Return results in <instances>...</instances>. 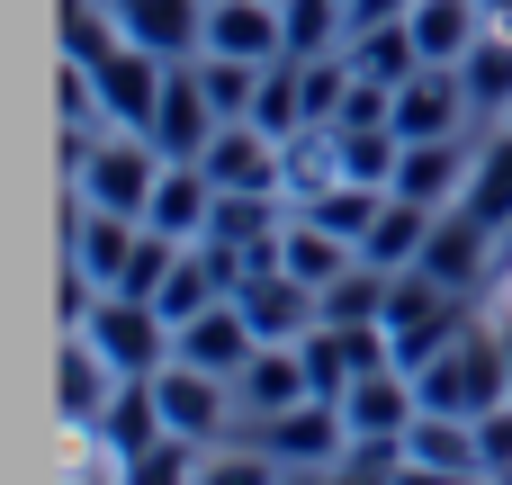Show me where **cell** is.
Masks as SVG:
<instances>
[{
	"label": "cell",
	"instance_id": "1",
	"mask_svg": "<svg viewBox=\"0 0 512 485\" xmlns=\"http://www.w3.org/2000/svg\"><path fill=\"white\" fill-rule=\"evenodd\" d=\"M423 405L432 414H486L512 396V369H504V324H459L423 369H414Z\"/></svg>",
	"mask_w": 512,
	"mask_h": 485
},
{
	"label": "cell",
	"instance_id": "2",
	"mask_svg": "<svg viewBox=\"0 0 512 485\" xmlns=\"http://www.w3.org/2000/svg\"><path fill=\"white\" fill-rule=\"evenodd\" d=\"M72 189H81L90 207H108V216H144L153 189H162V144L135 135V126H117V135L90 144V162L72 171Z\"/></svg>",
	"mask_w": 512,
	"mask_h": 485
},
{
	"label": "cell",
	"instance_id": "3",
	"mask_svg": "<svg viewBox=\"0 0 512 485\" xmlns=\"http://www.w3.org/2000/svg\"><path fill=\"white\" fill-rule=\"evenodd\" d=\"M153 396H162V423L180 432V441H198V450H216L225 432H234V378H216V369H189V360H171L162 378H153Z\"/></svg>",
	"mask_w": 512,
	"mask_h": 485
},
{
	"label": "cell",
	"instance_id": "4",
	"mask_svg": "<svg viewBox=\"0 0 512 485\" xmlns=\"http://www.w3.org/2000/svg\"><path fill=\"white\" fill-rule=\"evenodd\" d=\"M252 441H261L279 468H342L351 423H342V405H333V396H306V405H288V414L252 423Z\"/></svg>",
	"mask_w": 512,
	"mask_h": 485
},
{
	"label": "cell",
	"instance_id": "5",
	"mask_svg": "<svg viewBox=\"0 0 512 485\" xmlns=\"http://www.w3.org/2000/svg\"><path fill=\"white\" fill-rule=\"evenodd\" d=\"M162 81H171V63L162 54H144L135 36L117 45V54H99L90 63V90H99V108H108V126H153V108H162Z\"/></svg>",
	"mask_w": 512,
	"mask_h": 485
},
{
	"label": "cell",
	"instance_id": "6",
	"mask_svg": "<svg viewBox=\"0 0 512 485\" xmlns=\"http://www.w3.org/2000/svg\"><path fill=\"white\" fill-rule=\"evenodd\" d=\"M468 81L459 63H423L414 81H396V135L405 144H432V135H468Z\"/></svg>",
	"mask_w": 512,
	"mask_h": 485
},
{
	"label": "cell",
	"instance_id": "7",
	"mask_svg": "<svg viewBox=\"0 0 512 485\" xmlns=\"http://www.w3.org/2000/svg\"><path fill=\"white\" fill-rule=\"evenodd\" d=\"M216 99H207V81H198V63H171V81H162V108H153V144H162V162H198L207 144H216Z\"/></svg>",
	"mask_w": 512,
	"mask_h": 485
},
{
	"label": "cell",
	"instance_id": "8",
	"mask_svg": "<svg viewBox=\"0 0 512 485\" xmlns=\"http://www.w3.org/2000/svg\"><path fill=\"white\" fill-rule=\"evenodd\" d=\"M414 414H423L414 369H369V378H351V396H342L351 441H405V432H414Z\"/></svg>",
	"mask_w": 512,
	"mask_h": 485
},
{
	"label": "cell",
	"instance_id": "9",
	"mask_svg": "<svg viewBox=\"0 0 512 485\" xmlns=\"http://www.w3.org/2000/svg\"><path fill=\"white\" fill-rule=\"evenodd\" d=\"M117 9V27L144 45V54H162V63H198L207 54V0H108Z\"/></svg>",
	"mask_w": 512,
	"mask_h": 485
},
{
	"label": "cell",
	"instance_id": "10",
	"mask_svg": "<svg viewBox=\"0 0 512 485\" xmlns=\"http://www.w3.org/2000/svg\"><path fill=\"white\" fill-rule=\"evenodd\" d=\"M252 351H261V333H252V315H243L234 297H216L207 315H189V324H180V360H189V369L243 378V369H252Z\"/></svg>",
	"mask_w": 512,
	"mask_h": 485
},
{
	"label": "cell",
	"instance_id": "11",
	"mask_svg": "<svg viewBox=\"0 0 512 485\" xmlns=\"http://www.w3.org/2000/svg\"><path fill=\"white\" fill-rule=\"evenodd\" d=\"M306 396H315V378H306V351H297V342H261L252 369L234 378L243 423H270V414H288V405H306Z\"/></svg>",
	"mask_w": 512,
	"mask_h": 485
},
{
	"label": "cell",
	"instance_id": "12",
	"mask_svg": "<svg viewBox=\"0 0 512 485\" xmlns=\"http://www.w3.org/2000/svg\"><path fill=\"white\" fill-rule=\"evenodd\" d=\"M198 162H207V180H216V189H279V135H270V126H252V117H225V126H216V144H207Z\"/></svg>",
	"mask_w": 512,
	"mask_h": 485
},
{
	"label": "cell",
	"instance_id": "13",
	"mask_svg": "<svg viewBox=\"0 0 512 485\" xmlns=\"http://www.w3.org/2000/svg\"><path fill=\"white\" fill-rule=\"evenodd\" d=\"M207 54H243V63L288 54V9L279 0H207Z\"/></svg>",
	"mask_w": 512,
	"mask_h": 485
},
{
	"label": "cell",
	"instance_id": "14",
	"mask_svg": "<svg viewBox=\"0 0 512 485\" xmlns=\"http://www.w3.org/2000/svg\"><path fill=\"white\" fill-rule=\"evenodd\" d=\"M468 144L459 135H432V144H405V162H396V198H414V207H459V189H468Z\"/></svg>",
	"mask_w": 512,
	"mask_h": 485
},
{
	"label": "cell",
	"instance_id": "15",
	"mask_svg": "<svg viewBox=\"0 0 512 485\" xmlns=\"http://www.w3.org/2000/svg\"><path fill=\"white\" fill-rule=\"evenodd\" d=\"M270 261H279L288 279H306V288L324 297V288H333V279H342V270L360 261V243H342L333 225H315V216H297V207H288V225H279V243H270Z\"/></svg>",
	"mask_w": 512,
	"mask_h": 485
},
{
	"label": "cell",
	"instance_id": "16",
	"mask_svg": "<svg viewBox=\"0 0 512 485\" xmlns=\"http://www.w3.org/2000/svg\"><path fill=\"white\" fill-rule=\"evenodd\" d=\"M207 216H216V180H207V162H162V189H153L144 225H162L171 243H198Z\"/></svg>",
	"mask_w": 512,
	"mask_h": 485
},
{
	"label": "cell",
	"instance_id": "17",
	"mask_svg": "<svg viewBox=\"0 0 512 485\" xmlns=\"http://www.w3.org/2000/svg\"><path fill=\"white\" fill-rule=\"evenodd\" d=\"M432 216H441V207H414V198H396V189H387L378 225L360 234V261H378V270H414V261H423V243H432Z\"/></svg>",
	"mask_w": 512,
	"mask_h": 485
},
{
	"label": "cell",
	"instance_id": "18",
	"mask_svg": "<svg viewBox=\"0 0 512 485\" xmlns=\"http://www.w3.org/2000/svg\"><path fill=\"white\" fill-rule=\"evenodd\" d=\"M99 441H108V459H135V450H153L171 423H162V396H153V378H126L117 396H108V414L90 423Z\"/></svg>",
	"mask_w": 512,
	"mask_h": 485
},
{
	"label": "cell",
	"instance_id": "19",
	"mask_svg": "<svg viewBox=\"0 0 512 485\" xmlns=\"http://www.w3.org/2000/svg\"><path fill=\"white\" fill-rule=\"evenodd\" d=\"M405 459L414 468H459V477H486V459H477V414H414V432H405Z\"/></svg>",
	"mask_w": 512,
	"mask_h": 485
},
{
	"label": "cell",
	"instance_id": "20",
	"mask_svg": "<svg viewBox=\"0 0 512 485\" xmlns=\"http://www.w3.org/2000/svg\"><path fill=\"white\" fill-rule=\"evenodd\" d=\"M405 27H414L423 63H468V45L486 36V9H477V0H414Z\"/></svg>",
	"mask_w": 512,
	"mask_h": 485
},
{
	"label": "cell",
	"instance_id": "21",
	"mask_svg": "<svg viewBox=\"0 0 512 485\" xmlns=\"http://www.w3.org/2000/svg\"><path fill=\"white\" fill-rule=\"evenodd\" d=\"M342 54H351V72H360V81H387V90L423 72V45H414V27H405V18L351 27V45H342Z\"/></svg>",
	"mask_w": 512,
	"mask_h": 485
},
{
	"label": "cell",
	"instance_id": "22",
	"mask_svg": "<svg viewBox=\"0 0 512 485\" xmlns=\"http://www.w3.org/2000/svg\"><path fill=\"white\" fill-rule=\"evenodd\" d=\"M459 81H468V108L477 117H512V27H486L477 45H468V63H459Z\"/></svg>",
	"mask_w": 512,
	"mask_h": 485
},
{
	"label": "cell",
	"instance_id": "23",
	"mask_svg": "<svg viewBox=\"0 0 512 485\" xmlns=\"http://www.w3.org/2000/svg\"><path fill=\"white\" fill-rule=\"evenodd\" d=\"M459 207H477L495 234H512V126H495L486 144H477V162H468V189H459Z\"/></svg>",
	"mask_w": 512,
	"mask_h": 485
},
{
	"label": "cell",
	"instance_id": "24",
	"mask_svg": "<svg viewBox=\"0 0 512 485\" xmlns=\"http://www.w3.org/2000/svg\"><path fill=\"white\" fill-rule=\"evenodd\" d=\"M117 387H126V378H117V369H108V351H99V342H81V333H72V351H63V423H99V414H108V396H117Z\"/></svg>",
	"mask_w": 512,
	"mask_h": 485
},
{
	"label": "cell",
	"instance_id": "25",
	"mask_svg": "<svg viewBox=\"0 0 512 485\" xmlns=\"http://www.w3.org/2000/svg\"><path fill=\"white\" fill-rule=\"evenodd\" d=\"M378 207H387V189H369V180H333V189H315L297 216H315V225H333L342 243H360V234L378 225Z\"/></svg>",
	"mask_w": 512,
	"mask_h": 485
},
{
	"label": "cell",
	"instance_id": "26",
	"mask_svg": "<svg viewBox=\"0 0 512 485\" xmlns=\"http://www.w3.org/2000/svg\"><path fill=\"white\" fill-rule=\"evenodd\" d=\"M387 288H396V270L351 261V270L324 288V324H378V315H387Z\"/></svg>",
	"mask_w": 512,
	"mask_h": 485
},
{
	"label": "cell",
	"instance_id": "27",
	"mask_svg": "<svg viewBox=\"0 0 512 485\" xmlns=\"http://www.w3.org/2000/svg\"><path fill=\"white\" fill-rule=\"evenodd\" d=\"M198 441H180V432H162L153 450H135V459H117V485H198Z\"/></svg>",
	"mask_w": 512,
	"mask_h": 485
},
{
	"label": "cell",
	"instance_id": "28",
	"mask_svg": "<svg viewBox=\"0 0 512 485\" xmlns=\"http://www.w3.org/2000/svg\"><path fill=\"white\" fill-rule=\"evenodd\" d=\"M297 351H306V378H315V396H333V405H342V396H351V378H360V360H351V333H342V324H315Z\"/></svg>",
	"mask_w": 512,
	"mask_h": 485
},
{
	"label": "cell",
	"instance_id": "29",
	"mask_svg": "<svg viewBox=\"0 0 512 485\" xmlns=\"http://www.w3.org/2000/svg\"><path fill=\"white\" fill-rule=\"evenodd\" d=\"M198 81H207L216 117H252V99H261V63H243V54H198Z\"/></svg>",
	"mask_w": 512,
	"mask_h": 485
},
{
	"label": "cell",
	"instance_id": "30",
	"mask_svg": "<svg viewBox=\"0 0 512 485\" xmlns=\"http://www.w3.org/2000/svg\"><path fill=\"white\" fill-rule=\"evenodd\" d=\"M198 485H288V468H279L261 441H243V450H225V441H216V450L198 459Z\"/></svg>",
	"mask_w": 512,
	"mask_h": 485
},
{
	"label": "cell",
	"instance_id": "31",
	"mask_svg": "<svg viewBox=\"0 0 512 485\" xmlns=\"http://www.w3.org/2000/svg\"><path fill=\"white\" fill-rule=\"evenodd\" d=\"M180 261V243L162 234V225H144L135 234V252H126V270H117V297H162V270Z\"/></svg>",
	"mask_w": 512,
	"mask_h": 485
},
{
	"label": "cell",
	"instance_id": "32",
	"mask_svg": "<svg viewBox=\"0 0 512 485\" xmlns=\"http://www.w3.org/2000/svg\"><path fill=\"white\" fill-rule=\"evenodd\" d=\"M477 459H486V485H504V477H512V396L477 414Z\"/></svg>",
	"mask_w": 512,
	"mask_h": 485
},
{
	"label": "cell",
	"instance_id": "33",
	"mask_svg": "<svg viewBox=\"0 0 512 485\" xmlns=\"http://www.w3.org/2000/svg\"><path fill=\"white\" fill-rule=\"evenodd\" d=\"M495 324H512V261L495 270Z\"/></svg>",
	"mask_w": 512,
	"mask_h": 485
},
{
	"label": "cell",
	"instance_id": "34",
	"mask_svg": "<svg viewBox=\"0 0 512 485\" xmlns=\"http://www.w3.org/2000/svg\"><path fill=\"white\" fill-rule=\"evenodd\" d=\"M486 9V27H512V0H477Z\"/></svg>",
	"mask_w": 512,
	"mask_h": 485
},
{
	"label": "cell",
	"instance_id": "35",
	"mask_svg": "<svg viewBox=\"0 0 512 485\" xmlns=\"http://www.w3.org/2000/svg\"><path fill=\"white\" fill-rule=\"evenodd\" d=\"M288 485H324V468H288Z\"/></svg>",
	"mask_w": 512,
	"mask_h": 485
},
{
	"label": "cell",
	"instance_id": "36",
	"mask_svg": "<svg viewBox=\"0 0 512 485\" xmlns=\"http://www.w3.org/2000/svg\"><path fill=\"white\" fill-rule=\"evenodd\" d=\"M504 369H512V324H504Z\"/></svg>",
	"mask_w": 512,
	"mask_h": 485
},
{
	"label": "cell",
	"instance_id": "37",
	"mask_svg": "<svg viewBox=\"0 0 512 485\" xmlns=\"http://www.w3.org/2000/svg\"><path fill=\"white\" fill-rule=\"evenodd\" d=\"M504 126H512V117H504Z\"/></svg>",
	"mask_w": 512,
	"mask_h": 485
}]
</instances>
